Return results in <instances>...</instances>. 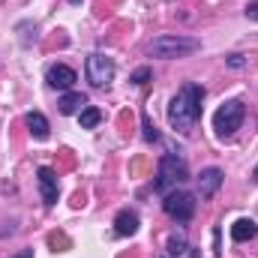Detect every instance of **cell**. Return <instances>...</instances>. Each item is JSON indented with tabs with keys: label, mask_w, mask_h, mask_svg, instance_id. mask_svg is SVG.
Returning <instances> with one entry per match:
<instances>
[{
	"label": "cell",
	"mask_w": 258,
	"mask_h": 258,
	"mask_svg": "<svg viewBox=\"0 0 258 258\" xmlns=\"http://www.w3.org/2000/svg\"><path fill=\"white\" fill-rule=\"evenodd\" d=\"M201 102H204V87L195 84V81H186L168 102V123L177 132H192L198 117H201Z\"/></svg>",
	"instance_id": "obj_1"
},
{
	"label": "cell",
	"mask_w": 258,
	"mask_h": 258,
	"mask_svg": "<svg viewBox=\"0 0 258 258\" xmlns=\"http://www.w3.org/2000/svg\"><path fill=\"white\" fill-rule=\"evenodd\" d=\"M186 180H189L186 162H183L177 153H165V156L159 159V171H156L153 189H156L159 195H168V192H174V189H180Z\"/></svg>",
	"instance_id": "obj_2"
},
{
	"label": "cell",
	"mask_w": 258,
	"mask_h": 258,
	"mask_svg": "<svg viewBox=\"0 0 258 258\" xmlns=\"http://www.w3.org/2000/svg\"><path fill=\"white\" fill-rule=\"evenodd\" d=\"M201 48V42L195 39V36H174V33H162V36H156L150 45H147V51H150V57H162V60H177V57H189Z\"/></svg>",
	"instance_id": "obj_3"
},
{
	"label": "cell",
	"mask_w": 258,
	"mask_h": 258,
	"mask_svg": "<svg viewBox=\"0 0 258 258\" xmlns=\"http://www.w3.org/2000/svg\"><path fill=\"white\" fill-rule=\"evenodd\" d=\"M243 117H246V105H243L240 99L222 102V105L216 108V114H213V129H216V135H219V138H231L237 129L243 126Z\"/></svg>",
	"instance_id": "obj_4"
},
{
	"label": "cell",
	"mask_w": 258,
	"mask_h": 258,
	"mask_svg": "<svg viewBox=\"0 0 258 258\" xmlns=\"http://www.w3.org/2000/svg\"><path fill=\"white\" fill-rule=\"evenodd\" d=\"M165 201H162V207H165V213L174 219V222H189L195 216V195L192 192H186V189H174V192H168V195H162Z\"/></svg>",
	"instance_id": "obj_5"
},
{
	"label": "cell",
	"mask_w": 258,
	"mask_h": 258,
	"mask_svg": "<svg viewBox=\"0 0 258 258\" xmlns=\"http://www.w3.org/2000/svg\"><path fill=\"white\" fill-rule=\"evenodd\" d=\"M84 72H87V81H90L93 87H105V84L114 81V60H111L108 54H102V51H93V54L87 57Z\"/></svg>",
	"instance_id": "obj_6"
},
{
	"label": "cell",
	"mask_w": 258,
	"mask_h": 258,
	"mask_svg": "<svg viewBox=\"0 0 258 258\" xmlns=\"http://www.w3.org/2000/svg\"><path fill=\"white\" fill-rule=\"evenodd\" d=\"M36 180H39V192H42V201H45L48 207H51V204H57L60 186H57V174H54V168L42 165V168L36 171Z\"/></svg>",
	"instance_id": "obj_7"
},
{
	"label": "cell",
	"mask_w": 258,
	"mask_h": 258,
	"mask_svg": "<svg viewBox=\"0 0 258 258\" xmlns=\"http://www.w3.org/2000/svg\"><path fill=\"white\" fill-rule=\"evenodd\" d=\"M45 81H48L54 90H72V87H75V81H78V75H75V69H72V66L54 63L51 69H48Z\"/></svg>",
	"instance_id": "obj_8"
},
{
	"label": "cell",
	"mask_w": 258,
	"mask_h": 258,
	"mask_svg": "<svg viewBox=\"0 0 258 258\" xmlns=\"http://www.w3.org/2000/svg\"><path fill=\"white\" fill-rule=\"evenodd\" d=\"M219 186H222V168L210 165V168H204V171L198 174V195H201V198H213Z\"/></svg>",
	"instance_id": "obj_9"
},
{
	"label": "cell",
	"mask_w": 258,
	"mask_h": 258,
	"mask_svg": "<svg viewBox=\"0 0 258 258\" xmlns=\"http://www.w3.org/2000/svg\"><path fill=\"white\" fill-rule=\"evenodd\" d=\"M138 231V213L135 210H120L117 216H114V234L117 237H132Z\"/></svg>",
	"instance_id": "obj_10"
},
{
	"label": "cell",
	"mask_w": 258,
	"mask_h": 258,
	"mask_svg": "<svg viewBox=\"0 0 258 258\" xmlns=\"http://www.w3.org/2000/svg\"><path fill=\"white\" fill-rule=\"evenodd\" d=\"M57 108H60V114H81L87 108V96L78 93V90H66L60 96V102H57Z\"/></svg>",
	"instance_id": "obj_11"
},
{
	"label": "cell",
	"mask_w": 258,
	"mask_h": 258,
	"mask_svg": "<svg viewBox=\"0 0 258 258\" xmlns=\"http://www.w3.org/2000/svg\"><path fill=\"white\" fill-rule=\"evenodd\" d=\"M24 123H27L30 135H33L36 141H45V138H48V132H51V126H48V120H45V114H42V111H27Z\"/></svg>",
	"instance_id": "obj_12"
},
{
	"label": "cell",
	"mask_w": 258,
	"mask_h": 258,
	"mask_svg": "<svg viewBox=\"0 0 258 258\" xmlns=\"http://www.w3.org/2000/svg\"><path fill=\"white\" fill-rule=\"evenodd\" d=\"M255 234H258L255 219H237V222L231 225V240H234V243H246V240H252Z\"/></svg>",
	"instance_id": "obj_13"
},
{
	"label": "cell",
	"mask_w": 258,
	"mask_h": 258,
	"mask_svg": "<svg viewBox=\"0 0 258 258\" xmlns=\"http://www.w3.org/2000/svg\"><path fill=\"white\" fill-rule=\"evenodd\" d=\"M186 249H189L186 231H183V228L171 231V237H168V243H165V252H168V258H180V255H186Z\"/></svg>",
	"instance_id": "obj_14"
},
{
	"label": "cell",
	"mask_w": 258,
	"mask_h": 258,
	"mask_svg": "<svg viewBox=\"0 0 258 258\" xmlns=\"http://www.w3.org/2000/svg\"><path fill=\"white\" fill-rule=\"evenodd\" d=\"M78 120H81V129H93L99 120H102V111H99V108H93V105H87V108L78 114Z\"/></svg>",
	"instance_id": "obj_15"
},
{
	"label": "cell",
	"mask_w": 258,
	"mask_h": 258,
	"mask_svg": "<svg viewBox=\"0 0 258 258\" xmlns=\"http://www.w3.org/2000/svg\"><path fill=\"white\" fill-rule=\"evenodd\" d=\"M150 78H153V72H150L147 66H141V69H135V72H132V78H129V81H132V84H147Z\"/></svg>",
	"instance_id": "obj_16"
},
{
	"label": "cell",
	"mask_w": 258,
	"mask_h": 258,
	"mask_svg": "<svg viewBox=\"0 0 258 258\" xmlns=\"http://www.w3.org/2000/svg\"><path fill=\"white\" fill-rule=\"evenodd\" d=\"M141 120H144V141H156V138H159V132H156V126L150 123V117L144 114Z\"/></svg>",
	"instance_id": "obj_17"
},
{
	"label": "cell",
	"mask_w": 258,
	"mask_h": 258,
	"mask_svg": "<svg viewBox=\"0 0 258 258\" xmlns=\"http://www.w3.org/2000/svg\"><path fill=\"white\" fill-rule=\"evenodd\" d=\"M228 66H231V69H243V66H246L243 54H231V57H228Z\"/></svg>",
	"instance_id": "obj_18"
},
{
	"label": "cell",
	"mask_w": 258,
	"mask_h": 258,
	"mask_svg": "<svg viewBox=\"0 0 258 258\" xmlns=\"http://www.w3.org/2000/svg\"><path fill=\"white\" fill-rule=\"evenodd\" d=\"M246 18H252V21H258V0H252V3H246Z\"/></svg>",
	"instance_id": "obj_19"
},
{
	"label": "cell",
	"mask_w": 258,
	"mask_h": 258,
	"mask_svg": "<svg viewBox=\"0 0 258 258\" xmlns=\"http://www.w3.org/2000/svg\"><path fill=\"white\" fill-rule=\"evenodd\" d=\"M12 258H33V249H21V252H15Z\"/></svg>",
	"instance_id": "obj_20"
},
{
	"label": "cell",
	"mask_w": 258,
	"mask_h": 258,
	"mask_svg": "<svg viewBox=\"0 0 258 258\" xmlns=\"http://www.w3.org/2000/svg\"><path fill=\"white\" fill-rule=\"evenodd\" d=\"M252 177H255V180H258V165H255V171H252Z\"/></svg>",
	"instance_id": "obj_21"
},
{
	"label": "cell",
	"mask_w": 258,
	"mask_h": 258,
	"mask_svg": "<svg viewBox=\"0 0 258 258\" xmlns=\"http://www.w3.org/2000/svg\"><path fill=\"white\" fill-rule=\"evenodd\" d=\"M69 3H75V6H78V3H81V0H69Z\"/></svg>",
	"instance_id": "obj_22"
}]
</instances>
